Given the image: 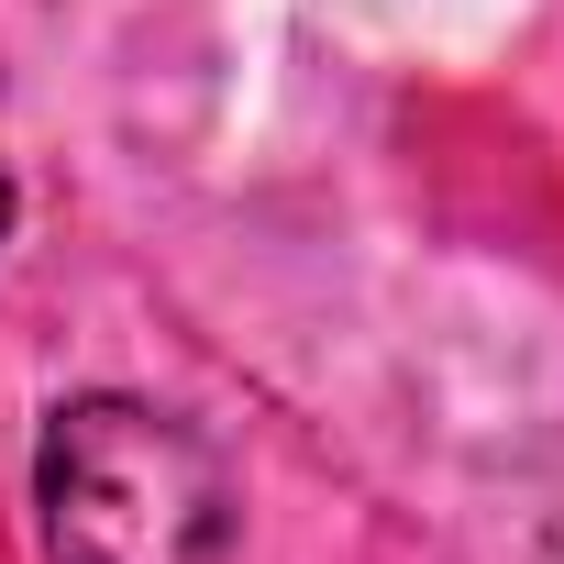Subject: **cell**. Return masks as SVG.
I'll return each instance as SVG.
<instances>
[{
    "label": "cell",
    "mask_w": 564,
    "mask_h": 564,
    "mask_svg": "<svg viewBox=\"0 0 564 564\" xmlns=\"http://www.w3.org/2000/svg\"><path fill=\"white\" fill-rule=\"evenodd\" d=\"M45 564H221L232 487L221 454L155 399H67L34 443Z\"/></svg>",
    "instance_id": "6da1fadb"
},
{
    "label": "cell",
    "mask_w": 564,
    "mask_h": 564,
    "mask_svg": "<svg viewBox=\"0 0 564 564\" xmlns=\"http://www.w3.org/2000/svg\"><path fill=\"white\" fill-rule=\"evenodd\" d=\"M12 210H23V199H12V177H0V243H12Z\"/></svg>",
    "instance_id": "7a4b0ae2"
}]
</instances>
